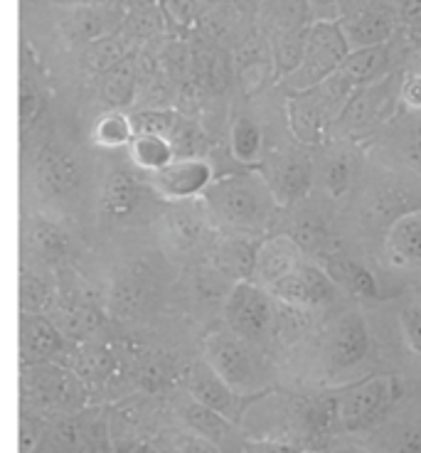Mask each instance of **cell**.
Instances as JSON below:
<instances>
[{
  "label": "cell",
  "instance_id": "cell-14",
  "mask_svg": "<svg viewBox=\"0 0 421 453\" xmlns=\"http://www.w3.org/2000/svg\"><path fill=\"white\" fill-rule=\"evenodd\" d=\"M387 69L389 47L377 45L363 47V50H350L335 74L355 91L360 89V87L372 84V81L382 80V77H387Z\"/></svg>",
  "mask_w": 421,
  "mask_h": 453
},
{
  "label": "cell",
  "instance_id": "cell-26",
  "mask_svg": "<svg viewBox=\"0 0 421 453\" xmlns=\"http://www.w3.org/2000/svg\"><path fill=\"white\" fill-rule=\"evenodd\" d=\"M399 20L407 25L410 30L421 27V0H404V5L399 11Z\"/></svg>",
  "mask_w": 421,
  "mask_h": 453
},
{
  "label": "cell",
  "instance_id": "cell-17",
  "mask_svg": "<svg viewBox=\"0 0 421 453\" xmlns=\"http://www.w3.org/2000/svg\"><path fill=\"white\" fill-rule=\"evenodd\" d=\"M276 178L269 185L272 188L276 203L286 204L294 203L298 197H303L310 188V178H313V168H310V160L303 156H288L279 165H276Z\"/></svg>",
  "mask_w": 421,
  "mask_h": 453
},
{
  "label": "cell",
  "instance_id": "cell-16",
  "mask_svg": "<svg viewBox=\"0 0 421 453\" xmlns=\"http://www.w3.org/2000/svg\"><path fill=\"white\" fill-rule=\"evenodd\" d=\"M387 251L397 264H421V210L407 212L387 226Z\"/></svg>",
  "mask_w": 421,
  "mask_h": 453
},
{
  "label": "cell",
  "instance_id": "cell-24",
  "mask_svg": "<svg viewBox=\"0 0 421 453\" xmlns=\"http://www.w3.org/2000/svg\"><path fill=\"white\" fill-rule=\"evenodd\" d=\"M404 342L417 357H421V306H407L399 313Z\"/></svg>",
  "mask_w": 421,
  "mask_h": 453
},
{
  "label": "cell",
  "instance_id": "cell-28",
  "mask_svg": "<svg viewBox=\"0 0 421 453\" xmlns=\"http://www.w3.org/2000/svg\"><path fill=\"white\" fill-rule=\"evenodd\" d=\"M328 453H375V451H372L370 446H363V443L338 441V443H331Z\"/></svg>",
  "mask_w": 421,
  "mask_h": 453
},
{
  "label": "cell",
  "instance_id": "cell-5",
  "mask_svg": "<svg viewBox=\"0 0 421 453\" xmlns=\"http://www.w3.org/2000/svg\"><path fill=\"white\" fill-rule=\"evenodd\" d=\"M367 352H370V330H367L364 316L360 311L342 313L333 323V328L328 330L325 342H323L325 372L331 377L350 372L367 357Z\"/></svg>",
  "mask_w": 421,
  "mask_h": 453
},
{
  "label": "cell",
  "instance_id": "cell-8",
  "mask_svg": "<svg viewBox=\"0 0 421 453\" xmlns=\"http://www.w3.org/2000/svg\"><path fill=\"white\" fill-rule=\"evenodd\" d=\"M207 352H210V367L232 389H249L256 385L259 372L251 350L247 348V340H241L234 333H215L207 340Z\"/></svg>",
  "mask_w": 421,
  "mask_h": 453
},
{
  "label": "cell",
  "instance_id": "cell-29",
  "mask_svg": "<svg viewBox=\"0 0 421 453\" xmlns=\"http://www.w3.org/2000/svg\"><path fill=\"white\" fill-rule=\"evenodd\" d=\"M185 453H217V451L205 441H190L188 443V449H185Z\"/></svg>",
  "mask_w": 421,
  "mask_h": 453
},
{
  "label": "cell",
  "instance_id": "cell-13",
  "mask_svg": "<svg viewBox=\"0 0 421 453\" xmlns=\"http://www.w3.org/2000/svg\"><path fill=\"white\" fill-rule=\"evenodd\" d=\"M331 111L323 106L318 94L313 89L308 91H294L288 99V126L291 134L306 143V146H320L328 124H331Z\"/></svg>",
  "mask_w": 421,
  "mask_h": 453
},
{
  "label": "cell",
  "instance_id": "cell-12",
  "mask_svg": "<svg viewBox=\"0 0 421 453\" xmlns=\"http://www.w3.org/2000/svg\"><path fill=\"white\" fill-rule=\"evenodd\" d=\"M212 182V168L203 158L172 160L165 168L156 170L153 188L158 195L168 200H188L210 188Z\"/></svg>",
  "mask_w": 421,
  "mask_h": 453
},
{
  "label": "cell",
  "instance_id": "cell-1",
  "mask_svg": "<svg viewBox=\"0 0 421 453\" xmlns=\"http://www.w3.org/2000/svg\"><path fill=\"white\" fill-rule=\"evenodd\" d=\"M404 399L402 380L394 374H372L338 395V426L348 434H370Z\"/></svg>",
  "mask_w": 421,
  "mask_h": 453
},
{
  "label": "cell",
  "instance_id": "cell-30",
  "mask_svg": "<svg viewBox=\"0 0 421 453\" xmlns=\"http://www.w3.org/2000/svg\"><path fill=\"white\" fill-rule=\"evenodd\" d=\"M345 3H350V5H355V8H360V5L370 3V0H345Z\"/></svg>",
  "mask_w": 421,
  "mask_h": 453
},
{
  "label": "cell",
  "instance_id": "cell-18",
  "mask_svg": "<svg viewBox=\"0 0 421 453\" xmlns=\"http://www.w3.org/2000/svg\"><path fill=\"white\" fill-rule=\"evenodd\" d=\"M195 396L205 404V407L215 409L219 414H229L234 409V395H232V387L219 377V374L205 365L195 372L193 380Z\"/></svg>",
  "mask_w": 421,
  "mask_h": 453
},
{
  "label": "cell",
  "instance_id": "cell-6",
  "mask_svg": "<svg viewBox=\"0 0 421 453\" xmlns=\"http://www.w3.org/2000/svg\"><path fill=\"white\" fill-rule=\"evenodd\" d=\"M399 11L389 0H370L350 11L341 20L342 33L350 50L389 45L399 30Z\"/></svg>",
  "mask_w": 421,
  "mask_h": 453
},
{
  "label": "cell",
  "instance_id": "cell-7",
  "mask_svg": "<svg viewBox=\"0 0 421 453\" xmlns=\"http://www.w3.org/2000/svg\"><path fill=\"white\" fill-rule=\"evenodd\" d=\"M397 104L399 87L392 84V77H382L367 87L355 89L338 119L350 126V131H372L389 121V116L397 111Z\"/></svg>",
  "mask_w": 421,
  "mask_h": 453
},
{
  "label": "cell",
  "instance_id": "cell-2",
  "mask_svg": "<svg viewBox=\"0 0 421 453\" xmlns=\"http://www.w3.org/2000/svg\"><path fill=\"white\" fill-rule=\"evenodd\" d=\"M212 204L222 215V219L241 232H256L272 222L276 212V197H273L269 182L259 175H241L229 178L212 188Z\"/></svg>",
  "mask_w": 421,
  "mask_h": 453
},
{
  "label": "cell",
  "instance_id": "cell-23",
  "mask_svg": "<svg viewBox=\"0 0 421 453\" xmlns=\"http://www.w3.org/2000/svg\"><path fill=\"white\" fill-rule=\"evenodd\" d=\"M397 153L402 163L421 178V124H414L411 131L399 138Z\"/></svg>",
  "mask_w": 421,
  "mask_h": 453
},
{
  "label": "cell",
  "instance_id": "cell-22",
  "mask_svg": "<svg viewBox=\"0 0 421 453\" xmlns=\"http://www.w3.org/2000/svg\"><path fill=\"white\" fill-rule=\"evenodd\" d=\"M350 175H353L350 160L345 158V156H333V158L328 160V165H325V175H323L328 193H331L333 197L345 195V190L350 188Z\"/></svg>",
  "mask_w": 421,
  "mask_h": 453
},
{
  "label": "cell",
  "instance_id": "cell-11",
  "mask_svg": "<svg viewBox=\"0 0 421 453\" xmlns=\"http://www.w3.org/2000/svg\"><path fill=\"white\" fill-rule=\"evenodd\" d=\"M303 250L298 247V242L288 234H279L264 242L262 247H256L254 257V281L264 286L266 291H272L279 281H284L288 273H294L303 264Z\"/></svg>",
  "mask_w": 421,
  "mask_h": 453
},
{
  "label": "cell",
  "instance_id": "cell-10",
  "mask_svg": "<svg viewBox=\"0 0 421 453\" xmlns=\"http://www.w3.org/2000/svg\"><path fill=\"white\" fill-rule=\"evenodd\" d=\"M375 453H421V404H402L367 434Z\"/></svg>",
  "mask_w": 421,
  "mask_h": 453
},
{
  "label": "cell",
  "instance_id": "cell-25",
  "mask_svg": "<svg viewBox=\"0 0 421 453\" xmlns=\"http://www.w3.org/2000/svg\"><path fill=\"white\" fill-rule=\"evenodd\" d=\"M399 104L407 111H421V72L407 74L399 84Z\"/></svg>",
  "mask_w": 421,
  "mask_h": 453
},
{
  "label": "cell",
  "instance_id": "cell-31",
  "mask_svg": "<svg viewBox=\"0 0 421 453\" xmlns=\"http://www.w3.org/2000/svg\"><path fill=\"white\" fill-rule=\"evenodd\" d=\"M318 3H333V0H318Z\"/></svg>",
  "mask_w": 421,
  "mask_h": 453
},
{
  "label": "cell",
  "instance_id": "cell-9",
  "mask_svg": "<svg viewBox=\"0 0 421 453\" xmlns=\"http://www.w3.org/2000/svg\"><path fill=\"white\" fill-rule=\"evenodd\" d=\"M335 291L338 286L323 266H313L303 261L296 272L276 283L269 294L291 308H320L335 301Z\"/></svg>",
  "mask_w": 421,
  "mask_h": 453
},
{
  "label": "cell",
  "instance_id": "cell-4",
  "mask_svg": "<svg viewBox=\"0 0 421 453\" xmlns=\"http://www.w3.org/2000/svg\"><path fill=\"white\" fill-rule=\"evenodd\" d=\"M229 330L241 340H259L272 328V294L251 279H241L229 291L225 303Z\"/></svg>",
  "mask_w": 421,
  "mask_h": 453
},
{
  "label": "cell",
  "instance_id": "cell-3",
  "mask_svg": "<svg viewBox=\"0 0 421 453\" xmlns=\"http://www.w3.org/2000/svg\"><path fill=\"white\" fill-rule=\"evenodd\" d=\"M348 52H350V45L345 40L341 20H316L308 27L301 65L291 72L294 91H308L318 87L320 81H325L338 72Z\"/></svg>",
  "mask_w": 421,
  "mask_h": 453
},
{
  "label": "cell",
  "instance_id": "cell-27",
  "mask_svg": "<svg viewBox=\"0 0 421 453\" xmlns=\"http://www.w3.org/2000/svg\"><path fill=\"white\" fill-rule=\"evenodd\" d=\"M254 453H313L303 449V446H298V443H262V446H256Z\"/></svg>",
  "mask_w": 421,
  "mask_h": 453
},
{
  "label": "cell",
  "instance_id": "cell-15",
  "mask_svg": "<svg viewBox=\"0 0 421 453\" xmlns=\"http://www.w3.org/2000/svg\"><path fill=\"white\" fill-rule=\"evenodd\" d=\"M328 276H331L335 286L348 288L350 294L360 296V298H382V288L377 276L364 264L355 261L353 257L345 254H325V266H323Z\"/></svg>",
  "mask_w": 421,
  "mask_h": 453
},
{
  "label": "cell",
  "instance_id": "cell-21",
  "mask_svg": "<svg viewBox=\"0 0 421 453\" xmlns=\"http://www.w3.org/2000/svg\"><path fill=\"white\" fill-rule=\"evenodd\" d=\"M128 138H131V126H128L124 116L111 113V116L102 119L99 126H96V143H102L106 148L121 146Z\"/></svg>",
  "mask_w": 421,
  "mask_h": 453
},
{
  "label": "cell",
  "instance_id": "cell-20",
  "mask_svg": "<svg viewBox=\"0 0 421 453\" xmlns=\"http://www.w3.org/2000/svg\"><path fill=\"white\" fill-rule=\"evenodd\" d=\"M262 128L251 119L241 116L232 128V153L240 163H254L262 153Z\"/></svg>",
  "mask_w": 421,
  "mask_h": 453
},
{
  "label": "cell",
  "instance_id": "cell-19",
  "mask_svg": "<svg viewBox=\"0 0 421 453\" xmlns=\"http://www.w3.org/2000/svg\"><path fill=\"white\" fill-rule=\"evenodd\" d=\"M131 158L138 168L146 170H160L168 163H172V148L158 134H141V136L131 143Z\"/></svg>",
  "mask_w": 421,
  "mask_h": 453
}]
</instances>
